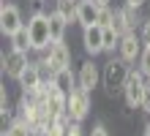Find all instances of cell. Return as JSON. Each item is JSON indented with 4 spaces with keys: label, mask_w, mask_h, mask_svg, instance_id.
Listing matches in <instances>:
<instances>
[{
    "label": "cell",
    "mask_w": 150,
    "mask_h": 136,
    "mask_svg": "<svg viewBox=\"0 0 150 136\" xmlns=\"http://www.w3.org/2000/svg\"><path fill=\"white\" fill-rule=\"evenodd\" d=\"M128 76H131L128 63L123 60V57H115V60H109L107 66H104L101 82H104V87H107V93H109V95H117V93H123V90H126Z\"/></svg>",
    "instance_id": "6da1fadb"
},
{
    "label": "cell",
    "mask_w": 150,
    "mask_h": 136,
    "mask_svg": "<svg viewBox=\"0 0 150 136\" xmlns=\"http://www.w3.org/2000/svg\"><path fill=\"white\" fill-rule=\"evenodd\" d=\"M38 66H41V71L47 68L52 76H55L57 71H63V68H71V52H68L66 41H52L49 49L44 52V57L38 60Z\"/></svg>",
    "instance_id": "7a4b0ae2"
},
{
    "label": "cell",
    "mask_w": 150,
    "mask_h": 136,
    "mask_svg": "<svg viewBox=\"0 0 150 136\" xmlns=\"http://www.w3.org/2000/svg\"><path fill=\"white\" fill-rule=\"evenodd\" d=\"M28 33H30V47L36 52H47L52 44V30H49V14L30 16L28 19Z\"/></svg>",
    "instance_id": "3957f363"
},
{
    "label": "cell",
    "mask_w": 150,
    "mask_h": 136,
    "mask_svg": "<svg viewBox=\"0 0 150 136\" xmlns=\"http://www.w3.org/2000/svg\"><path fill=\"white\" fill-rule=\"evenodd\" d=\"M87 112H90V93L76 85L71 93H68V117H71L74 123H82L87 117Z\"/></svg>",
    "instance_id": "277c9868"
},
{
    "label": "cell",
    "mask_w": 150,
    "mask_h": 136,
    "mask_svg": "<svg viewBox=\"0 0 150 136\" xmlns=\"http://www.w3.org/2000/svg\"><path fill=\"white\" fill-rule=\"evenodd\" d=\"M145 87H147V76L142 71H131V76L126 82V90H123V95H126V104L134 109V106H142V98H145Z\"/></svg>",
    "instance_id": "5b68a950"
},
{
    "label": "cell",
    "mask_w": 150,
    "mask_h": 136,
    "mask_svg": "<svg viewBox=\"0 0 150 136\" xmlns=\"http://www.w3.org/2000/svg\"><path fill=\"white\" fill-rule=\"evenodd\" d=\"M25 25H28V22L22 19V11H19V8H16L14 3H3V8H0V30H3V35L11 38V35L19 33Z\"/></svg>",
    "instance_id": "8992f818"
},
{
    "label": "cell",
    "mask_w": 150,
    "mask_h": 136,
    "mask_svg": "<svg viewBox=\"0 0 150 136\" xmlns=\"http://www.w3.org/2000/svg\"><path fill=\"white\" fill-rule=\"evenodd\" d=\"M30 66V60H28V52H22V49H11L3 57V71H6V76H11V79H19L22 76V71Z\"/></svg>",
    "instance_id": "52a82bcc"
},
{
    "label": "cell",
    "mask_w": 150,
    "mask_h": 136,
    "mask_svg": "<svg viewBox=\"0 0 150 136\" xmlns=\"http://www.w3.org/2000/svg\"><path fill=\"white\" fill-rule=\"evenodd\" d=\"M82 44L87 54H101L104 52V27L101 25H90V27H82Z\"/></svg>",
    "instance_id": "ba28073f"
},
{
    "label": "cell",
    "mask_w": 150,
    "mask_h": 136,
    "mask_svg": "<svg viewBox=\"0 0 150 136\" xmlns=\"http://www.w3.org/2000/svg\"><path fill=\"white\" fill-rule=\"evenodd\" d=\"M16 82H19V87H22L25 95L38 93V90H41V66H38V63H30V66L22 71V76L16 79Z\"/></svg>",
    "instance_id": "9c48e42d"
},
{
    "label": "cell",
    "mask_w": 150,
    "mask_h": 136,
    "mask_svg": "<svg viewBox=\"0 0 150 136\" xmlns=\"http://www.w3.org/2000/svg\"><path fill=\"white\" fill-rule=\"evenodd\" d=\"M98 14H101V6L96 0H79V8H76V22L82 27H90V25H98Z\"/></svg>",
    "instance_id": "30bf717a"
},
{
    "label": "cell",
    "mask_w": 150,
    "mask_h": 136,
    "mask_svg": "<svg viewBox=\"0 0 150 136\" xmlns=\"http://www.w3.org/2000/svg\"><path fill=\"white\" fill-rule=\"evenodd\" d=\"M134 11H137V8H131V6H126V8H115V22H112V27L117 30L120 38H123V35H128L131 27H134V22H137Z\"/></svg>",
    "instance_id": "8fae6325"
},
{
    "label": "cell",
    "mask_w": 150,
    "mask_h": 136,
    "mask_svg": "<svg viewBox=\"0 0 150 136\" xmlns=\"http://www.w3.org/2000/svg\"><path fill=\"white\" fill-rule=\"evenodd\" d=\"M117 52H120V57L126 60V63H134V60H139V54H142V41H137V35L128 33V35L120 38Z\"/></svg>",
    "instance_id": "7c38bea8"
},
{
    "label": "cell",
    "mask_w": 150,
    "mask_h": 136,
    "mask_svg": "<svg viewBox=\"0 0 150 136\" xmlns=\"http://www.w3.org/2000/svg\"><path fill=\"white\" fill-rule=\"evenodd\" d=\"M79 87H85L87 93H90V90L98 85V79H101V74H98V68L93 66V60H85L82 63V68H79Z\"/></svg>",
    "instance_id": "4fadbf2b"
},
{
    "label": "cell",
    "mask_w": 150,
    "mask_h": 136,
    "mask_svg": "<svg viewBox=\"0 0 150 136\" xmlns=\"http://www.w3.org/2000/svg\"><path fill=\"white\" fill-rule=\"evenodd\" d=\"M52 82H55V85H57L60 90H63L66 95L71 93V90H74L76 85H79V79L74 76V71H71V68H63V71H57V74L52 76Z\"/></svg>",
    "instance_id": "5bb4252c"
},
{
    "label": "cell",
    "mask_w": 150,
    "mask_h": 136,
    "mask_svg": "<svg viewBox=\"0 0 150 136\" xmlns=\"http://www.w3.org/2000/svg\"><path fill=\"white\" fill-rule=\"evenodd\" d=\"M66 27H68V19L63 14L52 11L49 14V30H52V41H63L66 38Z\"/></svg>",
    "instance_id": "9a60e30c"
},
{
    "label": "cell",
    "mask_w": 150,
    "mask_h": 136,
    "mask_svg": "<svg viewBox=\"0 0 150 136\" xmlns=\"http://www.w3.org/2000/svg\"><path fill=\"white\" fill-rule=\"evenodd\" d=\"M76 8H79V0H55V11L63 14L68 22H76Z\"/></svg>",
    "instance_id": "2e32d148"
},
{
    "label": "cell",
    "mask_w": 150,
    "mask_h": 136,
    "mask_svg": "<svg viewBox=\"0 0 150 136\" xmlns=\"http://www.w3.org/2000/svg\"><path fill=\"white\" fill-rule=\"evenodd\" d=\"M11 44H14V49H22V52L33 49V47H30V33H28V25H25L19 33H14V35H11Z\"/></svg>",
    "instance_id": "e0dca14e"
},
{
    "label": "cell",
    "mask_w": 150,
    "mask_h": 136,
    "mask_svg": "<svg viewBox=\"0 0 150 136\" xmlns=\"http://www.w3.org/2000/svg\"><path fill=\"white\" fill-rule=\"evenodd\" d=\"M120 47V35L115 27H104V52H115Z\"/></svg>",
    "instance_id": "ac0fdd59"
},
{
    "label": "cell",
    "mask_w": 150,
    "mask_h": 136,
    "mask_svg": "<svg viewBox=\"0 0 150 136\" xmlns=\"http://www.w3.org/2000/svg\"><path fill=\"white\" fill-rule=\"evenodd\" d=\"M137 63H139L137 68H139V71H142V74L150 79V47H145V49H142V54H139V60H137Z\"/></svg>",
    "instance_id": "d6986e66"
},
{
    "label": "cell",
    "mask_w": 150,
    "mask_h": 136,
    "mask_svg": "<svg viewBox=\"0 0 150 136\" xmlns=\"http://www.w3.org/2000/svg\"><path fill=\"white\" fill-rule=\"evenodd\" d=\"M112 22H115V11L109 6H101V14H98V25L101 27H112Z\"/></svg>",
    "instance_id": "ffe728a7"
},
{
    "label": "cell",
    "mask_w": 150,
    "mask_h": 136,
    "mask_svg": "<svg viewBox=\"0 0 150 136\" xmlns=\"http://www.w3.org/2000/svg\"><path fill=\"white\" fill-rule=\"evenodd\" d=\"M0 112H3V117L11 112V109H8V93H6V87L0 90Z\"/></svg>",
    "instance_id": "44dd1931"
},
{
    "label": "cell",
    "mask_w": 150,
    "mask_h": 136,
    "mask_svg": "<svg viewBox=\"0 0 150 136\" xmlns=\"http://www.w3.org/2000/svg\"><path fill=\"white\" fill-rule=\"evenodd\" d=\"M66 136H85V131H82V125H79V123H71V125H68V131H66Z\"/></svg>",
    "instance_id": "7402d4cb"
},
{
    "label": "cell",
    "mask_w": 150,
    "mask_h": 136,
    "mask_svg": "<svg viewBox=\"0 0 150 136\" xmlns=\"http://www.w3.org/2000/svg\"><path fill=\"white\" fill-rule=\"evenodd\" d=\"M44 8H41V0H30V16H41Z\"/></svg>",
    "instance_id": "603a6c76"
},
{
    "label": "cell",
    "mask_w": 150,
    "mask_h": 136,
    "mask_svg": "<svg viewBox=\"0 0 150 136\" xmlns=\"http://www.w3.org/2000/svg\"><path fill=\"white\" fill-rule=\"evenodd\" d=\"M142 109L150 114V79H147V87H145V98H142Z\"/></svg>",
    "instance_id": "cb8c5ba5"
},
{
    "label": "cell",
    "mask_w": 150,
    "mask_h": 136,
    "mask_svg": "<svg viewBox=\"0 0 150 136\" xmlns=\"http://www.w3.org/2000/svg\"><path fill=\"white\" fill-rule=\"evenodd\" d=\"M142 44H145V47H150V19L142 25Z\"/></svg>",
    "instance_id": "d4e9b609"
},
{
    "label": "cell",
    "mask_w": 150,
    "mask_h": 136,
    "mask_svg": "<svg viewBox=\"0 0 150 136\" xmlns=\"http://www.w3.org/2000/svg\"><path fill=\"white\" fill-rule=\"evenodd\" d=\"M90 136H109V133H107V128H104V125L98 123V125H93V131H90Z\"/></svg>",
    "instance_id": "484cf974"
},
{
    "label": "cell",
    "mask_w": 150,
    "mask_h": 136,
    "mask_svg": "<svg viewBox=\"0 0 150 136\" xmlns=\"http://www.w3.org/2000/svg\"><path fill=\"white\" fill-rule=\"evenodd\" d=\"M142 3H145V0H126V6H131V8H139Z\"/></svg>",
    "instance_id": "4316f807"
},
{
    "label": "cell",
    "mask_w": 150,
    "mask_h": 136,
    "mask_svg": "<svg viewBox=\"0 0 150 136\" xmlns=\"http://www.w3.org/2000/svg\"><path fill=\"white\" fill-rule=\"evenodd\" d=\"M96 3H98V6H107V3H109V0H96Z\"/></svg>",
    "instance_id": "83f0119b"
}]
</instances>
